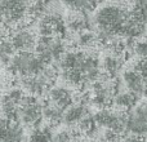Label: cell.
<instances>
[{
  "instance_id": "obj_9",
  "label": "cell",
  "mask_w": 147,
  "mask_h": 142,
  "mask_svg": "<svg viewBox=\"0 0 147 142\" xmlns=\"http://www.w3.org/2000/svg\"><path fill=\"white\" fill-rule=\"evenodd\" d=\"M123 80H124V84L127 87L128 92L132 93L133 96H136L137 98L143 96L147 92V80L134 69L124 71Z\"/></svg>"
},
{
  "instance_id": "obj_6",
  "label": "cell",
  "mask_w": 147,
  "mask_h": 142,
  "mask_svg": "<svg viewBox=\"0 0 147 142\" xmlns=\"http://www.w3.org/2000/svg\"><path fill=\"white\" fill-rule=\"evenodd\" d=\"M41 105L34 96H23L18 109V120L28 125H35L40 122Z\"/></svg>"
},
{
  "instance_id": "obj_22",
  "label": "cell",
  "mask_w": 147,
  "mask_h": 142,
  "mask_svg": "<svg viewBox=\"0 0 147 142\" xmlns=\"http://www.w3.org/2000/svg\"><path fill=\"white\" fill-rule=\"evenodd\" d=\"M134 49L136 54L141 57V60H147V40H141L134 43Z\"/></svg>"
},
{
  "instance_id": "obj_3",
  "label": "cell",
  "mask_w": 147,
  "mask_h": 142,
  "mask_svg": "<svg viewBox=\"0 0 147 142\" xmlns=\"http://www.w3.org/2000/svg\"><path fill=\"white\" fill-rule=\"evenodd\" d=\"M36 56L45 64L59 61L65 54V44L59 36H40L35 45Z\"/></svg>"
},
{
  "instance_id": "obj_23",
  "label": "cell",
  "mask_w": 147,
  "mask_h": 142,
  "mask_svg": "<svg viewBox=\"0 0 147 142\" xmlns=\"http://www.w3.org/2000/svg\"><path fill=\"white\" fill-rule=\"evenodd\" d=\"M52 142H74V137L70 132L67 131H61V132L56 133L52 138Z\"/></svg>"
},
{
  "instance_id": "obj_25",
  "label": "cell",
  "mask_w": 147,
  "mask_h": 142,
  "mask_svg": "<svg viewBox=\"0 0 147 142\" xmlns=\"http://www.w3.org/2000/svg\"><path fill=\"white\" fill-rule=\"evenodd\" d=\"M133 9L137 10L138 13H141V14L143 16V17L147 20V0H143V1H138L134 4V7H133Z\"/></svg>"
},
{
  "instance_id": "obj_13",
  "label": "cell",
  "mask_w": 147,
  "mask_h": 142,
  "mask_svg": "<svg viewBox=\"0 0 147 142\" xmlns=\"http://www.w3.org/2000/svg\"><path fill=\"white\" fill-rule=\"evenodd\" d=\"M85 116H88V110H86L85 105H83V103L71 105L63 112V122L70 125L79 124Z\"/></svg>"
},
{
  "instance_id": "obj_26",
  "label": "cell",
  "mask_w": 147,
  "mask_h": 142,
  "mask_svg": "<svg viewBox=\"0 0 147 142\" xmlns=\"http://www.w3.org/2000/svg\"><path fill=\"white\" fill-rule=\"evenodd\" d=\"M121 142H143L142 137L141 136H136V135H127L124 138H123Z\"/></svg>"
},
{
  "instance_id": "obj_20",
  "label": "cell",
  "mask_w": 147,
  "mask_h": 142,
  "mask_svg": "<svg viewBox=\"0 0 147 142\" xmlns=\"http://www.w3.org/2000/svg\"><path fill=\"white\" fill-rule=\"evenodd\" d=\"M97 43V38L93 32L90 31H84V32L79 34L78 36V44L81 48H90L92 45Z\"/></svg>"
},
{
  "instance_id": "obj_24",
  "label": "cell",
  "mask_w": 147,
  "mask_h": 142,
  "mask_svg": "<svg viewBox=\"0 0 147 142\" xmlns=\"http://www.w3.org/2000/svg\"><path fill=\"white\" fill-rule=\"evenodd\" d=\"M79 128H80L83 132H92L94 128V120H93V116H85L80 123H79Z\"/></svg>"
},
{
  "instance_id": "obj_21",
  "label": "cell",
  "mask_w": 147,
  "mask_h": 142,
  "mask_svg": "<svg viewBox=\"0 0 147 142\" xmlns=\"http://www.w3.org/2000/svg\"><path fill=\"white\" fill-rule=\"evenodd\" d=\"M13 47L10 44V41H3L0 43V64H7L10 61L12 58V53H13Z\"/></svg>"
},
{
  "instance_id": "obj_28",
  "label": "cell",
  "mask_w": 147,
  "mask_h": 142,
  "mask_svg": "<svg viewBox=\"0 0 147 142\" xmlns=\"http://www.w3.org/2000/svg\"><path fill=\"white\" fill-rule=\"evenodd\" d=\"M145 28H146V31H147V22H146V25H145Z\"/></svg>"
},
{
  "instance_id": "obj_17",
  "label": "cell",
  "mask_w": 147,
  "mask_h": 142,
  "mask_svg": "<svg viewBox=\"0 0 147 142\" xmlns=\"http://www.w3.org/2000/svg\"><path fill=\"white\" fill-rule=\"evenodd\" d=\"M67 28L70 31H72V32L81 34L84 31H88V21L83 14H72L69 18Z\"/></svg>"
},
{
  "instance_id": "obj_14",
  "label": "cell",
  "mask_w": 147,
  "mask_h": 142,
  "mask_svg": "<svg viewBox=\"0 0 147 142\" xmlns=\"http://www.w3.org/2000/svg\"><path fill=\"white\" fill-rule=\"evenodd\" d=\"M63 110H61L58 106H56L52 102H45L44 105H41V114L43 118L49 123H59L63 120Z\"/></svg>"
},
{
  "instance_id": "obj_27",
  "label": "cell",
  "mask_w": 147,
  "mask_h": 142,
  "mask_svg": "<svg viewBox=\"0 0 147 142\" xmlns=\"http://www.w3.org/2000/svg\"><path fill=\"white\" fill-rule=\"evenodd\" d=\"M7 36H8V31L4 26H0V43L7 41Z\"/></svg>"
},
{
  "instance_id": "obj_4",
  "label": "cell",
  "mask_w": 147,
  "mask_h": 142,
  "mask_svg": "<svg viewBox=\"0 0 147 142\" xmlns=\"http://www.w3.org/2000/svg\"><path fill=\"white\" fill-rule=\"evenodd\" d=\"M94 124L106 128L107 131L121 135L127 129V114L121 110H109L101 109L93 116Z\"/></svg>"
},
{
  "instance_id": "obj_10",
  "label": "cell",
  "mask_w": 147,
  "mask_h": 142,
  "mask_svg": "<svg viewBox=\"0 0 147 142\" xmlns=\"http://www.w3.org/2000/svg\"><path fill=\"white\" fill-rule=\"evenodd\" d=\"M23 128L18 122L0 120V142H23Z\"/></svg>"
},
{
  "instance_id": "obj_16",
  "label": "cell",
  "mask_w": 147,
  "mask_h": 142,
  "mask_svg": "<svg viewBox=\"0 0 147 142\" xmlns=\"http://www.w3.org/2000/svg\"><path fill=\"white\" fill-rule=\"evenodd\" d=\"M136 101H137V97L133 96L129 92H120V93H117L116 96L114 97L115 106L119 110H121V111L133 107L136 105Z\"/></svg>"
},
{
  "instance_id": "obj_19",
  "label": "cell",
  "mask_w": 147,
  "mask_h": 142,
  "mask_svg": "<svg viewBox=\"0 0 147 142\" xmlns=\"http://www.w3.org/2000/svg\"><path fill=\"white\" fill-rule=\"evenodd\" d=\"M52 132L49 128H38L30 136V142H52Z\"/></svg>"
},
{
  "instance_id": "obj_1",
  "label": "cell",
  "mask_w": 147,
  "mask_h": 142,
  "mask_svg": "<svg viewBox=\"0 0 147 142\" xmlns=\"http://www.w3.org/2000/svg\"><path fill=\"white\" fill-rule=\"evenodd\" d=\"M129 16V10L119 4H107L101 7L94 16V21L98 30L120 34L124 22Z\"/></svg>"
},
{
  "instance_id": "obj_2",
  "label": "cell",
  "mask_w": 147,
  "mask_h": 142,
  "mask_svg": "<svg viewBox=\"0 0 147 142\" xmlns=\"http://www.w3.org/2000/svg\"><path fill=\"white\" fill-rule=\"evenodd\" d=\"M9 65L10 70L22 78L36 75L47 66L45 62L32 52H17L14 56H12Z\"/></svg>"
},
{
  "instance_id": "obj_11",
  "label": "cell",
  "mask_w": 147,
  "mask_h": 142,
  "mask_svg": "<svg viewBox=\"0 0 147 142\" xmlns=\"http://www.w3.org/2000/svg\"><path fill=\"white\" fill-rule=\"evenodd\" d=\"M48 101L58 106L61 110L66 111L70 106L72 105V97L70 91L66 87L56 85L52 87L48 91Z\"/></svg>"
},
{
  "instance_id": "obj_15",
  "label": "cell",
  "mask_w": 147,
  "mask_h": 142,
  "mask_svg": "<svg viewBox=\"0 0 147 142\" xmlns=\"http://www.w3.org/2000/svg\"><path fill=\"white\" fill-rule=\"evenodd\" d=\"M102 67L105 70V75L109 78L114 76L121 67V58L120 56H115V54H107L102 61Z\"/></svg>"
},
{
  "instance_id": "obj_12",
  "label": "cell",
  "mask_w": 147,
  "mask_h": 142,
  "mask_svg": "<svg viewBox=\"0 0 147 142\" xmlns=\"http://www.w3.org/2000/svg\"><path fill=\"white\" fill-rule=\"evenodd\" d=\"M21 85L23 87L25 91L30 93V96H35V94H41L51 89V87L43 80L39 74L34 76H26V78H21Z\"/></svg>"
},
{
  "instance_id": "obj_8",
  "label": "cell",
  "mask_w": 147,
  "mask_h": 142,
  "mask_svg": "<svg viewBox=\"0 0 147 142\" xmlns=\"http://www.w3.org/2000/svg\"><path fill=\"white\" fill-rule=\"evenodd\" d=\"M36 41L38 39H36L35 34L23 26L16 30L10 39L13 49L17 52H31V49L35 48Z\"/></svg>"
},
{
  "instance_id": "obj_5",
  "label": "cell",
  "mask_w": 147,
  "mask_h": 142,
  "mask_svg": "<svg viewBox=\"0 0 147 142\" xmlns=\"http://www.w3.org/2000/svg\"><path fill=\"white\" fill-rule=\"evenodd\" d=\"M28 4L20 0H7L0 3V20L7 26L20 25L27 16Z\"/></svg>"
},
{
  "instance_id": "obj_18",
  "label": "cell",
  "mask_w": 147,
  "mask_h": 142,
  "mask_svg": "<svg viewBox=\"0 0 147 142\" xmlns=\"http://www.w3.org/2000/svg\"><path fill=\"white\" fill-rule=\"evenodd\" d=\"M65 5L70 7V9H71L72 12L75 10V12H80V13L89 12V10H92L96 7L94 3H90V1H88V0H71V1H66Z\"/></svg>"
},
{
  "instance_id": "obj_7",
  "label": "cell",
  "mask_w": 147,
  "mask_h": 142,
  "mask_svg": "<svg viewBox=\"0 0 147 142\" xmlns=\"http://www.w3.org/2000/svg\"><path fill=\"white\" fill-rule=\"evenodd\" d=\"M127 131L130 135H147V105L141 103L136 106L127 115Z\"/></svg>"
}]
</instances>
